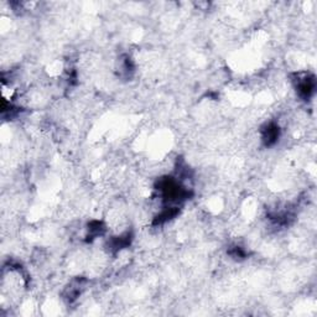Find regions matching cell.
Returning a JSON list of instances; mask_svg holds the SVG:
<instances>
[{"label": "cell", "instance_id": "cell-1", "mask_svg": "<svg viewBox=\"0 0 317 317\" xmlns=\"http://www.w3.org/2000/svg\"><path fill=\"white\" fill-rule=\"evenodd\" d=\"M315 80L313 77L305 76L304 78L297 81V92H299L300 97H302L304 99H308L315 92Z\"/></svg>", "mask_w": 317, "mask_h": 317}, {"label": "cell", "instance_id": "cell-2", "mask_svg": "<svg viewBox=\"0 0 317 317\" xmlns=\"http://www.w3.org/2000/svg\"><path fill=\"white\" fill-rule=\"evenodd\" d=\"M279 135H280L279 127L274 123L266 125V127L263 129V132H261L263 141L266 146H270L272 145V144L276 143V140L279 139Z\"/></svg>", "mask_w": 317, "mask_h": 317}]
</instances>
